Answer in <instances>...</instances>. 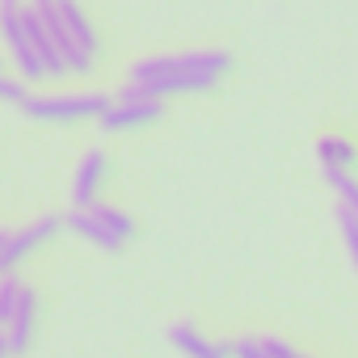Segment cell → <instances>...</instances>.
<instances>
[{"label":"cell","instance_id":"ba28073f","mask_svg":"<svg viewBox=\"0 0 358 358\" xmlns=\"http://www.w3.org/2000/svg\"><path fill=\"white\" fill-rule=\"evenodd\" d=\"M34 324H38V295H34V287H22L17 308H13V316H9V324H5V337H9V350H13V354H26V350H30Z\"/></svg>","mask_w":358,"mask_h":358},{"label":"cell","instance_id":"6da1fadb","mask_svg":"<svg viewBox=\"0 0 358 358\" xmlns=\"http://www.w3.org/2000/svg\"><path fill=\"white\" fill-rule=\"evenodd\" d=\"M232 68L228 51H194V55H160V59H139L131 68V80L148 97H173V93H207L224 72Z\"/></svg>","mask_w":358,"mask_h":358},{"label":"cell","instance_id":"8992f818","mask_svg":"<svg viewBox=\"0 0 358 358\" xmlns=\"http://www.w3.org/2000/svg\"><path fill=\"white\" fill-rule=\"evenodd\" d=\"M34 13L43 17V26L51 30V38H55V47H59V55L68 59V68L72 72H89L97 59L89 55V51H80L76 43H72V34H68V26H64V17H59V9H55V0H34Z\"/></svg>","mask_w":358,"mask_h":358},{"label":"cell","instance_id":"ac0fdd59","mask_svg":"<svg viewBox=\"0 0 358 358\" xmlns=\"http://www.w3.org/2000/svg\"><path fill=\"white\" fill-rule=\"evenodd\" d=\"M5 249H9V232H0V274H5Z\"/></svg>","mask_w":358,"mask_h":358},{"label":"cell","instance_id":"5b68a950","mask_svg":"<svg viewBox=\"0 0 358 358\" xmlns=\"http://www.w3.org/2000/svg\"><path fill=\"white\" fill-rule=\"evenodd\" d=\"M164 114V101L160 97H135V101H114L97 122H101V131H135V127H148V122H156Z\"/></svg>","mask_w":358,"mask_h":358},{"label":"cell","instance_id":"277c9868","mask_svg":"<svg viewBox=\"0 0 358 358\" xmlns=\"http://www.w3.org/2000/svg\"><path fill=\"white\" fill-rule=\"evenodd\" d=\"M0 34H5L9 55H13V64H17V72L26 80H43L47 76V68H43V59H38V51L30 43V30H26V5H17V0H0Z\"/></svg>","mask_w":358,"mask_h":358},{"label":"cell","instance_id":"8fae6325","mask_svg":"<svg viewBox=\"0 0 358 358\" xmlns=\"http://www.w3.org/2000/svg\"><path fill=\"white\" fill-rule=\"evenodd\" d=\"M55 9H59V17H64V26H68L72 43H76L80 51H89V55L97 59V34H93V26H89L85 9L76 5V0H55Z\"/></svg>","mask_w":358,"mask_h":358},{"label":"cell","instance_id":"9a60e30c","mask_svg":"<svg viewBox=\"0 0 358 358\" xmlns=\"http://www.w3.org/2000/svg\"><path fill=\"white\" fill-rule=\"evenodd\" d=\"M232 358H274V354L266 350V341H253V337H241V341H232Z\"/></svg>","mask_w":358,"mask_h":358},{"label":"cell","instance_id":"3957f363","mask_svg":"<svg viewBox=\"0 0 358 358\" xmlns=\"http://www.w3.org/2000/svg\"><path fill=\"white\" fill-rule=\"evenodd\" d=\"M114 101L101 97V93H80V97H26L22 110L34 118V122H89V118H101Z\"/></svg>","mask_w":358,"mask_h":358},{"label":"cell","instance_id":"2e32d148","mask_svg":"<svg viewBox=\"0 0 358 358\" xmlns=\"http://www.w3.org/2000/svg\"><path fill=\"white\" fill-rule=\"evenodd\" d=\"M0 101L22 106V101H26V85H22V80H13V76H0Z\"/></svg>","mask_w":358,"mask_h":358},{"label":"cell","instance_id":"9c48e42d","mask_svg":"<svg viewBox=\"0 0 358 358\" xmlns=\"http://www.w3.org/2000/svg\"><path fill=\"white\" fill-rule=\"evenodd\" d=\"M101 182H106V152L101 148H89L80 156V164H76V177H72V203L76 207H93Z\"/></svg>","mask_w":358,"mask_h":358},{"label":"cell","instance_id":"44dd1931","mask_svg":"<svg viewBox=\"0 0 358 358\" xmlns=\"http://www.w3.org/2000/svg\"><path fill=\"white\" fill-rule=\"evenodd\" d=\"M0 329H5V316H0Z\"/></svg>","mask_w":358,"mask_h":358},{"label":"cell","instance_id":"30bf717a","mask_svg":"<svg viewBox=\"0 0 358 358\" xmlns=\"http://www.w3.org/2000/svg\"><path fill=\"white\" fill-rule=\"evenodd\" d=\"M169 341L177 345V354L182 358H232V345H224V341H207L194 324H173L169 329Z\"/></svg>","mask_w":358,"mask_h":358},{"label":"cell","instance_id":"7a4b0ae2","mask_svg":"<svg viewBox=\"0 0 358 358\" xmlns=\"http://www.w3.org/2000/svg\"><path fill=\"white\" fill-rule=\"evenodd\" d=\"M68 220V228L76 232V236H85V241H93L97 249H122L131 236H135V224H131V215L127 211H118V207H76L72 215H64Z\"/></svg>","mask_w":358,"mask_h":358},{"label":"cell","instance_id":"ffe728a7","mask_svg":"<svg viewBox=\"0 0 358 358\" xmlns=\"http://www.w3.org/2000/svg\"><path fill=\"white\" fill-rule=\"evenodd\" d=\"M291 358H308V354H299V350H295V354H291Z\"/></svg>","mask_w":358,"mask_h":358},{"label":"cell","instance_id":"7c38bea8","mask_svg":"<svg viewBox=\"0 0 358 358\" xmlns=\"http://www.w3.org/2000/svg\"><path fill=\"white\" fill-rule=\"evenodd\" d=\"M316 160H320V169H354L358 152H354V143H345V139H333V135H324V139L316 143Z\"/></svg>","mask_w":358,"mask_h":358},{"label":"cell","instance_id":"52a82bcc","mask_svg":"<svg viewBox=\"0 0 358 358\" xmlns=\"http://www.w3.org/2000/svg\"><path fill=\"white\" fill-rule=\"evenodd\" d=\"M59 228H68V220H59V215H43V220H34L30 228H22V232H9V249H5V274L22 262V257H30L38 245H47Z\"/></svg>","mask_w":358,"mask_h":358},{"label":"cell","instance_id":"4fadbf2b","mask_svg":"<svg viewBox=\"0 0 358 358\" xmlns=\"http://www.w3.org/2000/svg\"><path fill=\"white\" fill-rule=\"evenodd\" d=\"M324 182L337 190V199L354 211V220H358V182L350 177V169H324Z\"/></svg>","mask_w":358,"mask_h":358},{"label":"cell","instance_id":"e0dca14e","mask_svg":"<svg viewBox=\"0 0 358 358\" xmlns=\"http://www.w3.org/2000/svg\"><path fill=\"white\" fill-rule=\"evenodd\" d=\"M266 350H270L274 358H291V354H295V350H291L287 341H278V337H266Z\"/></svg>","mask_w":358,"mask_h":358},{"label":"cell","instance_id":"d6986e66","mask_svg":"<svg viewBox=\"0 0 358 358\" xmlns=\"http://www.w3.org/2000/svg\"><path fill=\"white\" fill-rule=\"evenodd\" d=\"M0 358H13V350H9V337L0 333Z\"/></svg>","mask_w":358,"mask_h":358},{"label":"cell","instance_id":"5bb4252c","mask_svg":"<svg viewBox=\"0 0 358 358\" xmlns=\"http://www.w3.org/2000/svg\"><path fill=\"white\" fill-rule=\"evenodd\" d=\"M337 228H341L345 253H350V262H354V270H358V220H354V211H350L345 203L337 207Z\"/></svg>","mask_w":358,"mask_h":358}]
</instances>
